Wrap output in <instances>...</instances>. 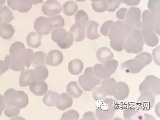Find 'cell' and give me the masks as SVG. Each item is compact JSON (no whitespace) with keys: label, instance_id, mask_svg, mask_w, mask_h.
I'll list each match as a JSON object with an SVG mask.
<instances>
[{"label":"cell","instance_id":"1","mask_svg":"<svg viewBox=\"0 0 160 120\" xmlns=\"http://www.w3.org/2000/svg\"><path fill=\"white\" fill-rule=\"evenodd\" d=\"M128 36L124 20H117L114 22L110 28L108 35L110 40V46L117 52L124 50L125 40Z\"/></svg>","mask_w":160,"mask_h":120},{"label":"cell","instance_id":"2","mask_svg":"<svg viewBox=\"0 0 160 120\" xmlns=\"http://www.w3.org/2000/svg\"><path fill=\"white\" fill-rule=\"evenodd\" d=\"M142 28L134 29L125 40L124 49L128 53H139L143 51L144 42Z\"/></svg>","mask_w":160,"mask_h":120},{"label":"cell","instance_id":"3","mask_svg":"<svg viewBox=\"0 0 160 120\" xmlns=\"http://www.w3.org/2000/svg\"><path fill=\"white\" fill-rule=\"evenodd\" d=\"M6 106H14L20 108H25L28 104V95L22 91L8 89L4 94Z\"/></svg>","mask_w":160,"mask_h":120},{"label":"cell","instance_id":"4","mask_svg":"<svg viewBox=\"0 0 160 120\" xmlns=\"http://www.w3.org/2000/svg\"><path fill=\"white\" fill-rule=\"evenodd\" d=\"M78 82L85 91H91L101 83V80L95 75L92 67L87 68L84 74L78 77Z\"/></svg>","mask_w":160,"mask_h":120},{"label":"cell","instance_id":"5","mask_svg":"<svg viewBox=\"0 0 160 120\" xmlns=\"http://www.w3.org/2000/svg\"><path fill=\"white\" fill-rule=\"evenodd\" d=\"M51 37L54 42L62 49L70 48L74 42V37L63 28L55 29L51 33Z\"/></svg>","mask_w":160,"mask_h":120},{"label":"cell","instance_id":"6","mask_svg":"<svg viewBox=\"0 0 160 120\" xmlns=\"http://www.w3.org/2000/svg\"><path fill=\"white\" fill-rule=\"evenodd\" d=\"M24 48V44L19 41H16L11 45L9 49V56L11 58L10 68L12 70H14L16 72H20L24 70L25 66L21 62L19 58L20 51Z\"/></svg>","mask_w":160,"mask_h":120},{"label":"cell","instance_id":"7","mask_svg":"<svg viewBox=\"0 0 160 120\" xmlns=\"http://www.w3.org/2000/svg\"><path fill=\"white\" fill-rule=\"evenodd\" d=\"M116 110L114 100L111 98L104 99L103 103L96 109V116L99 120H112Z\"/></svg>","mask_w":160,"mask_h":120},{"label":"cell","instance_id":"8","mask_svg":"<svg viewBox=\"0 0 160 120\" xmlns=\"http://www.w3.org/2000/svg\"><path fill=\"white\" fill-rule=\"evenodd\" d=\"M139 92L151 93L156 96L160 94V80L157 77L149 75L145 78L139 87Z\"/></svg>","mask_w":160,"mask_h":120},{"label":"cell","instance_id":"9","mask_svg":"<svg viewBox=\"0 0 160 120\" xmlns=\"http://www.w3.org/2000/svg\"><path fill=\"white\" fill-rule=\"evenodd\" d=\"M143 24L152 29L158 36L160 35V13L145 10L142 14Z\"/></svg>","mask_w":160,"mask_h":120},{"label":"cell","instance_id":"10","mask_svg":"<svg viewBox=\"0 0 160 120\" xmlns=\"http://www.w3.org/2000/svg\"><path fill=\"white\" fill-rule=\"evenodd\" d=\"M41 9L44 15L52 17L59 14L63 8L57 0H47L42 5Z\"/></svg>","mask_w":160,"mask_h":120},{"label":"cell","instance_id":"11","mask_svg":"<svg viewBox=\"0 0 160 120\" xmlns=\"http://www.w3.org/2000/svg\"><path fill=\"white\" fill-rule=\"evenodd\" d=\"M34 28L37 33L41 35H48L51 32L53 28L48 18L40 16L34 22Z\"/></svg>","mask_w":160,"mask_h":120},{"label":"cell","instance_id":"12","mask_svg":"<svg viewBox=\"0 0 160 120\" xmlns=\"http://www.w3.org/2000/svg\"><path fill=\"white\" fill-rule=\"evenodd\" d=\"M124 118L125 120H155L151 115L142 112L141 110L135 108H127L124 110Z\"/></svg>","mask_w":160,"mask_h":120},{"label":"cell","instance_id":"13","mask_svg":"<svg viewBox=\"0 0 160 120\" xmlns=\"http://www.w3.org/2000/svg\"><path fill=\"white\" fill-rule=\"evenodd\" d=\"M155 97L156 96L151 93H141L137 100L138 108L142 111H148L151 110L154 104Z\"/></svg>","mask_w":160,"mask_h":120},{"label":"cell","instance_id":"14","mask_svg":"<svg viewBox=\"0 0 160 120\" xmlns=\"http://www.w3.org/2000/svg\"><path fill=\"white\" fill-rule=\"evenodd\" d=\"M7 3L13 11L20 13L28 12L32 8L31 0H7Z\"/></svg>","mask_w":160,"mask_h":120},{"label":"cell","instance_id":"15","mask_svg":"<svg viewBox=\"0 0 160 120\" xmlns=\"http://www.w3.org/2000/svg\"><path fill=\"white\" fill-rule=\"evenodd\" d=\"M146 66L136 59L128 60L121 64V68L128 73L137 74L141 72Z\"/></svg>","mask_w":160,"mask_h":120},{"label":"cell","instance_id":"16","mask_svg":"<svg viewBox=\"0 0 160 120\" xmlns=\"http://www.w3.org/2000/svg\"><path fill=\"white\" fill-rule=\"evenodd\" d=\"M142 32L144 42L148 47H155L159 42V39L158 37L157 36L156 34L152 29L149 28L148 26L143 25Z\"/></svg>","mask_w":160,"mask_h":120},{"label":"cell","instance_id":"17","mask_svg":"<svg viewBox=\"0 0 160 120\" xmlns=\"http://www.w3.org/2000/svg\"><path fill=\"white\" fill-rule=\"evenodd\" d=\"M63 60V55L59 50H53L48 53L45 57V63L51 66L60 65Z\"/></svg>","mask_w":160,"mask_h":120},{"label":"cell","instance_id":"18","mask_svg":"<svg viewBox=\"0 0 160 120\" xmlns=\"http://www.w3.org/2000/svg\"><path fill=\"white\" fill-rule=\"evenodd\" d=\"M30 89L36 96H43L48 91V85L44 81H34L30 84Z\"/></svg>","mask_w":160,"mask_h":120},{"label":"cell","instance_id":"19","mask_svg":"<svg viewBox=\"0 0 160 120\" xmlns=\"http://www.w3.org/2000/svg\"><path fill=\"white\" fill-rule=\"evenodd\" d=\"M48 68L45 66H37L34 69H30V75L32 81H44L48 78Z\"/></svg>","mask_w":160,"mask_h":120},{"label":"cell","instance_id":"20","mask_svg":"<svg viewBox=\"0 0 160 120\" xmlns=\"http://www.w3.org/2000/svg\"><path fill=\"white\" fill-rule=\"evenodd\" d=\"M129 94V88L128 85L124 82L117 83L116 91L114 94V98L118 100H124L127 99Z\"/></svg>","mask_w":160,"mask_h":120},{"label":"cell","instance_id":"21","mask_svg":"<svg viewBox=\"0 0 160 120\" xmlns=\"http://www.w3.org/2000/svg\"><path fill=\"white\" fill-rule=\"evenodd\" d=\"M99 24L93 20H89L86 26L85 32L86 36L89 40H96L98 39L100 34L98 31V28Z\"/></svg>","mask_w":160,"mask_h":120},{"label":"cell","instance_id":"22","mask_svg":"<svg viewBox=\"0 0 160 120\" xmlns=\"http://www.w3.org/2000/svg\"><path fill=\"white\" fill-rule=\"evenodd\" d=\"M61 96L58 92L48 91L42 99L44 104L48 107L56 106L60 102Z\"/></svg>","mask_w":160,"mask_h":120},{"label":"cell","instance_id":"23","mask_svg":"<svg viewBox=\"0 0 160 120\" xmlns=\"http://www.w3.org/2000/svg\"><path fill=\"white\" fill-rule=\"evenodd\" d=\"M116 81L113 78L104 79L101 84V87L107 96H113L116 91Z\"/></svg>","mask_w":160,"mask_h":120},{"label":"cell","instance_id":"24","mask_svg":"<svg viewBox=\"0 0 160 120\" xmlns=\"http://www.w3.org/2000/svg\"><path fill=\"white\" fill-rule=\"evenodd\" d=\"M34 52L31 49H23L20 52L19 58L25 66L28 68L32 65L33 60Z\"/></svg>","mask_w":160,"mask_h":120},{"label":"cell","instance_id":"25","mask_svg":"<svg viewBox=\"0 0 160 120\" xmlns=\"http://www.w3.org/2000/svg\"><path fill=\"white\" fill-rule=\"evenodd\" d=\"M85 28L74 24L71 27L69 32L74 37L75 41L80 42L83 41L85 38Z\"/></svg>","mask_w":160,"mask_h":120},{"label":"cell","instance_id":"26","mask_svg":"<svg viewBox=\"0 0 160 120\" xmlns=\"http://www.w3.org/2000/svg\"><path fill=\"white\" fill-rule=\"evenodd\" d=\"M84 68V63L79 59H73L68 63V72L72 75H78L82 72Z\"/></svg>","mask_w":160,"mask_h":120},{"label":"cell","instance_id":"27","mask_svg":"<svg viewBox=\"0 0 160 120\" xmlns=\"http://www.w3.org/2000/svg\"><path fill=\"white\" fill-rule=\"evenodd\" d=\"M42 38V35L37 32H30L26 38L27 44L32 48H38L41 45Z\"/></svg>","mask_w":160,"mask_h":120},{"label":"cell","instance_id":"28","mask_svg":"<svg viewBox=\"0 0 160 120\" xmlns=\"http://www.w3.org/2000/svg\"><path fill=\"white\" fill-rule=\"evenodd\" d=\"M14 34L15 29L12 25L7 23L0 24V36L3 39H11Z\"/></svg>","mask_w":160,"mask_h":120},{"label":"cell","instance_id":"29","mask_svg":"<svg viewBox=\"0 0 160 120\" xmlns=\"http://www.w3.org/2000/svg\"><path fill=\"white\" fill-rule=\"evenodd\" d=\"M60 96H61V99L59 103L56 106L57 108L60 110L64 111L65 110L72 107L73 100L71 96L66 93H62Z\"/></svg>","mask_w":160,"mask_h":120},{"label":"cell","instance_id":"30","mask_svg":"<svg viewBox=\"0 0 160 120\" xmlns=\"http://www.w3.org/2000/svg\"><path fill=\"white\" fill-rule=\"evenodd\" d=\"M141 11L140 9L136 7H131L128 9L125 21L129 23H135L140 20Z\"/></svg>","mask_w":160,"mask_h":120},{"label":"cell","instance_id":"31","mask_svg":"<svg viewBox=\"0 0 160 120\" xmlns=\"http://www.w3.org/2000/svg\"><path fill=\"white\" fill-rule=\"evenodd\" d=\"M96 57L102 63L107 60L112 59L114 58V54L110 49L107 47L100 48L96 53Z\"/></svg>","mask_w":160,"mask_h":120},{"label":"cell","instance_id":"32","mask_svg":"<svg viewBox=\"0 0 160 120\" xmlns=\"http://www.w3.org/2000/svg\"><path fill=\"white\" fill-rule=\"evenodd\" d=\"M14 19L13 13L7 6L0 8V24L4 23H9Z\"/></svg>","mask_w":160,"mask_h":120},{"label":"cell","instance_id":"33","mask_svg":"<svg viewBox=\"0 0 160 120\" xmlns=\"http://www.w3.org/2000/svg\"><path fill=\"white\" fill-rule=\"evenodd\" d=\"M66 91L68 95L74 98H78L82 94L83 91L78 87L76 81H72L67 85Z\"/></svg>","mask_w":160,"mask_h":120},{"label":"cell","instance_id":"34","mask_svg":"<svg viewBox=\"0 0 160 120\" xmlns=\"http://www.w3.org/2000/svg\"><path fill=\"white\" fill-rule=\"evenodd\" d=\"M75 24L86 28V26L89 21L88 14L84 10L78 11L75 16Z\"/></svg>","mask_w":160,"mask_h":120},{"label":"cell","instance_id":"35","mask_svg":"<svg viewBox=\"0 0 160 120\" xmlns=\"http://www.w3.org/2000/svg\"><path fill=\"white\" fill-rule=\"evenodd\" d=\"M78 10V5L76 2L68 1L63 4V12L68 16L74 15Z\"/></svg>","mask_w":160,"mask_h":120},{"label":"cell","instance_id":"36","mask_svg":"<svg viewBox=\"0 0 160 120\" xmlns=\"http://www.w3.org/2000/svg\"><path fill=\"white\" fill-rule=\"evenodd\" d=\"M45 57L46 54L42 51L34 53L33 60H32V66L37 67V66H45Z\"/></svg>","mask_w":160,"mask_h":120},{"label":"cell","instance_id":"37","mask_svg":"<svg viewBox=\"0 0 160 120\" xmlns=\"http://www.w3.org/2000/svg\"><path fill=\"white\" fill-rule=\"evenodd\" d=\"M103 66L104 70L110 76L116 72L118 66V62L116 60L110 59L103 62Z\"/></svg>","mask_w":160,"mask_h":120},{"label":"cell","instance_id":"38","mask_svg":"<svg viewBox=\"0 0 160 120\" xmlns=\"http://www.w3.org/2000/svg\"><path fill=\"white\" fill-rule=\"evenodd\" d=\"M32 82L30 75V69L23 70L22 71L19 77V85L22 87H25L28 86Z\"/></svg>","mask_w":160,"mask_h":120},{"label":"cell","instance_id":"39","mask_svg":"<svg viewBox=\"0 0 160 120\" xmlns=\"http://www.w3.org/2000/svg\"><path fill=\"white\" fill-rule=\"evenodd\" d=\"M93 72L95 75L100 80H104L110 77L104 70L103 64H95L93 67Z\"/></svg>","mask_w":160,"mask_h":120},{"label":"cell","instance_id":"40","mask_svg":"<svg viewBox=\"0 0 160 120\" xmlns=\"http://www.w3.org/2000/svg\"><path fill=\"white\" fill-rule=\"evenodd\" d=\"M91 6L93 11L99 13L107 11L108 8V2L106 0H100L97 2H92Z\"/></svg>","mask_w":160,"mask_h":120},{"label":"cell","instance_id":"41","mask_svg":"<svg viewBox=\"0 0 160 120\" xmlns=\"http://www.w3.org/2000/svg\"><path fill=\"white\" fill-rule=\"evenodd\" d=\"M52 24L53 28H59L63 27L64 25V20L61 15H56L48 18Z\"/></svg>","mask_w":160,"mask_h":120},{"label":"cell","instance_id":"42","mask_svg":"<svg viewBox=\"0 0 160 120\" xmlns=\"http://www.w3.org/2000/svg\"><path fill=\"white\" fill-rule=\"evenodd\" d=\"M4 114L9 118L17 116L20 114V108L14 106H6L4 110Z\"/></svg>","mask_w":160,"mask_h":120},{"label":"cell","instance_id":"43","mask_svg":"<svg viewBox=\"0 0 160 120\" xmlns=\"http://www.w3.org/2000/svg\"><path fill=\"white\" fill-rule=\"evenodd\" d=\"M135 59L140 61V62L143 63L145 66L148 65L152 62V60L151 54L146 52L141 53L139 55L136 56Z\"/></svg>","mask_w":160,"mask_h":120},{"label":"cell","instance_id":"44","mask_svg":"<svg viewBox=\"0 0 160 120\" xmlns=\"http://www.w3.org/2000/svg\"><path fill=\"white\" fill-rule=\"evenodd\" d=\"M80 114L75 110H70L66 112H64L62 117V120H77L79 118Z\"/></svg>","mask_w":160,"mask_h":120},{"label":"cell","instance_id":"45","mask_svg":"<svg viewBox=\"0 0 160 120\" xmlns=\"http://www.w3.org/2000/svg\"><path fill=\"white\" fill-rule=\"evenodd\" d=\"M11 67V58L9 55H7L5 58V60H0V77L4 72H7Z\"/></svg>","mask_w":160,"mask_h":120},{"label":"cell","instance_id":"46","mask_svg":"<svg viewBox=\"0 0 160 120\" xmlns=\"http://www.w3.org/2000/svg\"><path fill=\"white\" fill-rule=\"evenodd\" d=\"M92 96L95 100L98 101V100H103L106 98L107 95L106 94V93L104 92V91L100 86V87L95 88L93 89Z\"/></svg>","mask_w":160,"mask_h":120},{"label":"cell","instance_id":"47","mask_svg":"<svg viewBox=\"0 0 160 120\" xmlns=\"http://www.w3.org/2000/svg\"><path fill=\"white\" fill-rule=\"evenodd\" d=\"M148 7L152 12L160 13V0H149Z\"/></svg>","mask_w":160,"mask_h":120},{"label":"cell","instance_id":"48","mask_svg":"<svg viewBox=\"0 0 160 120\" xmlns=\"http://www.w3.org/2000/svg\"><path fill=\"white\" fill-rule=\"evenodd\" d=\"M108 2V12H114L117 9L120 7L121 5L120 0H106Z\"/></svg>","mask_w":160,"mask_h":120},{"label":"cell","instance_id":"49","mask_svg":"<svg viewBox=\"0 0 160 120\" xmlns=\"http://www.w3.org/2000/svg\"><path fill=\"white\" fill-rule=\"evenodd\" d=\"M114 22L112 20H108L105 22L100 28V32L104 36H108V31Z\"/></svg>","mask_w":160,"mask_h":120},{"label":"cell","instance_id":"50","mask_svg":"<svg viewBox=\"0 0 160 120\" xmlns=\"http://www.w3.org/2000/svg\"><path fill=\"white\" fill-rule=\"evenodd\" d=\"M127 8H122L117 12L116 16L118 19L121 20H124L126 19V16L128 12Z\"/></svg>","mask_w":160,"mask_h":120},{"label":"cell","instance_id":"51","mask_svg":"<svg viewBox=\"0 0 160 120\" xmlns=\"http://www.w3.org/2000/svg\"><path fill=\"white\" fill-rule=\"evenodd\" d=\"M160 46L157 47L153 51H152V56H153V59L154 62L157 64L158 66H160Z\"/></svg>","mask_w":160,"mask_h":120},{"label":"cell","instance_id":"52","mask_svg":"<svg viewBox=\"0 0 160 120\" xmlns=\"http://www.w3.org/2000/svg\"><path fill=\"white\" fill-rule=\"evenodd\" d=\"M96 119L95 116H94V113L91 112H85L83 116V117L82 118L81 120H95Z\"/></svg>","mask_w":160,"mask_h":120},{"label":"cell","instance_id":"53","mask_svg":"<svg viewBox=\"0 0 160 120\" xmlns=\"http://www.w3.org/2000/svg\"><path fill=\"white\" fill-rule=\"evenodd\" d=\"M6 107V103L4 99V96L0 95V116L2 114V112L4 111Z\"/></svg>","mask_w":160,"mask_h":120},{"label":"cell","instance_id":"54","mask_svg":"<svg viewBox=\"0 0 160 120\" xmlns=\"http://www.w3.org/2000/svg\"><path fill=\"white\" fill-rule=\"evenodd\" d=\"M141 0H131V2L129 4V6H135L139 4Z\"/></svg>","mask_w":160,"mask_h":120},{"label":"cell","instance_id":"55","mask_svg":"<svg viewBox=\"0 0 160 120\" xmlns=\"http://www.w3.org/2000/svg\"><path fill=\"white\" fill-rule=\"evenodd\" d=\"M43 1H44V0H31V2L33 5L43 3Z\"/></svg>","mask_w":160,"mask_h":120},{"label":"cell","instance_id":"56","mask_svg":"<svg viewBox=\"0 0 160 120\" xmlns=\"http://www.w3.org/2000/svg\"><path fill=\"white\" fill-rule=\"evenodd\" d=\"M120 1H121V2L124 3L128 6H129V4L131 2V0H120Z\"/></svg>","mask_w":160,"mask_h":120},{"label":"cell","instance_id":"57","mask_svg":"<svg viewBox=\"0 0 160 120\" xmlns=\"http://www.w3.org/2000/svg\"><path fill=\"white\" fill-rule=\"evenodd\" d=\"M6 0H0V8L5 3Z\"/></svg>","mask_w":160,"mask_h":120},{"label":"cell","instance_id":"58","mask_svg":"<svg viewBox=\"0 0 160 120\" xmlns=\"http://www.w3.org/2000/svg\"><path fill=\"white\" fill-rule=\"evenodd\" d=\"M77 1H78V2H84V1H85L86 0H76Z\"/></svg>","mask_w":160,"mask_h":120},{"label":"cell","instance_id":"59","mask_svg":"<svg viewBox=\"0 0 160 120\" xmlns=\"http://www.w3.org/2000/svg\"><path fill=\"white\" fill-rule=\"evenodd\" d=\"M90 1H91L92 2H97V1H99L100 0H90Z\"/></svg>","mask_w":160,"mask_h":120}]
</instances>
